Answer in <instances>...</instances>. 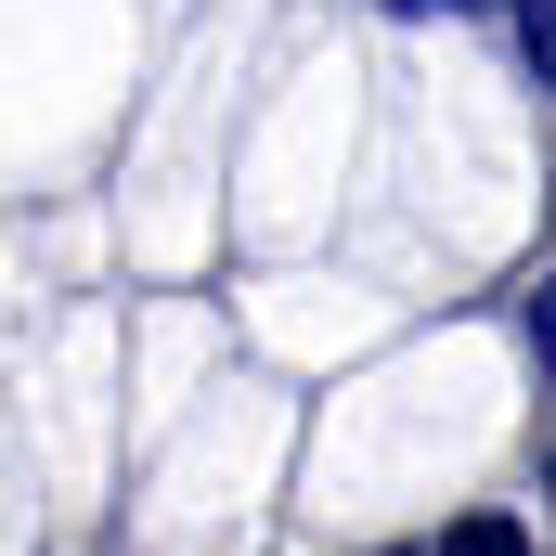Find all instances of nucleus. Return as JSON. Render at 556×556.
Returning a JSON list of instances; mask_svg holds the SVG:
<instances>
[{
    "label": "nucleus",
    "mask_w": 556,
    "mask_h": 556,
    "mask_svg": "<svg viewBox=\"0 0 556 556\" xmlns=\"http://www.w3.org/2000/svg\"><path fill=\"white\" fill-rule=\"evenodd\" d=\"M427 556H531V531H518V518H453Z\"/></svg>",
    "instance_id": "nucleus-1"
},
{
    "label": "nucleus",
    "mask_w": 556,
    "mask_h": 556,
    "mask_svg": "<svg viewBox=\"0 0 556 556\" xmlns=\"http://www.w3.org/2000/svg\"><path fill=\"white\" fill-rule=\"evenodd\" d=\"M531 350H544V363H556V285H544V298H531Z\"/></svg>",
    "instance_id": "nucleus-2"
},
{
    "label": "nucleus",
    "mask_w": 556,
    "mask_h": 556,
    "mask_svg": "<svg viewBox=\"0 0 556 556\" xmlns=\"http://www.w3.org/2000/svg\"><path fill=\"white\" fill-rule=\"evenodd\" d=\"M389 13H466V0H389Z\"/></svg>",
    "instance_id": "nucleus-3"
}]
</instances>
